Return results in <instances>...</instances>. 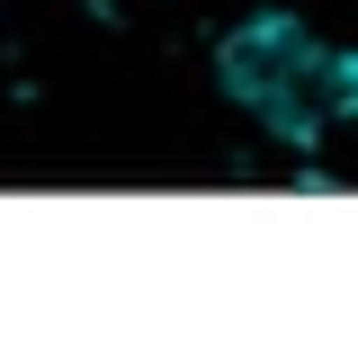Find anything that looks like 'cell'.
I'll return each mask as SVG.
<instances>
[{
    "mask_svg": "<svg viewBox=\"0 0 358 340\" xmlns=\"http://www.w3.org/2000/svg\"><path fill=\"white\" fill-rule=\"evenodd\" d=\"M331 72H341V54H322V36H313L296 9H251V18L224 27V45H215L224 99H242V108H251L278 143H296V153H313L322 126L341 117Z\"/></svg>",
    "mask_w": 358,
    "mask_h": 340,
    "instance_id": "6da1fadb",
    "label": "cell"
},
{
    "mask_svg": "<svg viewBox=\"0 0 358 340\" xmlns=\"http://www.w3.org/2000/svg\"><path fill=\"white\" fill-rule=\"evenodd\" d=\"M331 90H341V126H358V45L341 54V72H331Z\"/></svg>",
    "mask_w": 358,
    "mask_h": 340,
    "instance_id": "7a4b0ae2",
    "label": "cell"
}]
</instances>
